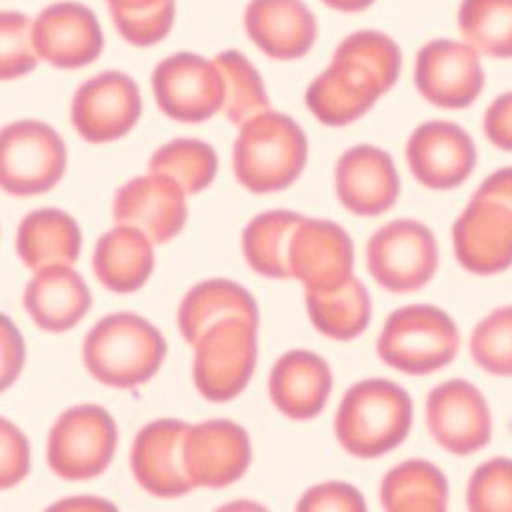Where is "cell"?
<instances>
[{"label":"cell","instance_id":"26","mask_svg":"<svg viewBox=\"0 0 512 512\" xmlns=\"http://www.w3.org/2000/svg\"><path fill=\"white\" fill-rule=\"evenodd\" d=\"M226 318H241L259 326L256 300L235 281L209 280L198 283L183 298L178 326L183 339L195 346L211 326Z\"/></svg>","mask_w":512,"mask_h":512},{"label":"cell","instance_id":"19","mask_svg":"<svg viewBox=\"0 0 512 512\" xmlns=\"http://www.w3.org/2000/svg\"><path fill=\"white\" fill-rule=\"evenodd\" d=\"M37 56L58 69H80L97 60L104 36L95 13L78 2H58L34 21Z\"/></svg>","mask_w":512,"mask_h":512},{"label":"cell","instance_id":"42","mask_svg":"<svg viewBox=\"0 0 512 512\" xmlns=\"http://www.w3.org/2000/svg\"><path fill=\"white\" fill-rule=\"evenodd\" d=\"M476 195L498 200L501 204L512 208V167L490 174L487 180L479 185Z\"/></svg>","mask_w":512,"mask_h":512},{"label":"cell","instance_id":"14","mask_svg":"<svg viewBox=\"0 0 512 512\" xmlns=\"http://www.w3.org/2000/svg\"><path fill=\"white\" fill-rule=\"evenodd\" d=\"M453 250L461 267L494 276L512 267V208L474 195L453 224Z\"/></svg>","mask_w":512,"mask_h":512},{"label":"cell","instance_id":"9","mask_svg":"<svg viewBox=\"0 0 512 512\" xmlns=\"http://www.w3.org/2000/svg\"><path fill=\"white\" fill-rule=\"evenodd\" d=\"M117 442V424L100 405L67 409L50 431V468L67 481L93 479L110 466Z\"/></svg>","mask_w":512,"mask_h":512},{"label":"cell","instance_id":"3","mask_svg":"<svg viewBox=\"0 0 512 512\" xmlns=\"http://www.w3.org/2000/svg\"><path fill=\"white\" fill-rule=\"evenodd\" d=\"M167 342L147 318L113 313L84 342V363L93 378L115 389H134L158 374Z\"/></svg>","mask_w":512,"mask_h":512},{"label":"cell","instance_id":"20","mask_svg":"<svg viewBox=\"0 0 512 512\" xmlns=\"http://www.w3.org/2000/svg\"><path fill=\"white\" fill-rule=\"evenodd\" d=\"M113 217L119 224L147 233L154 244L169 243L187 222L185 193L171 178L150 172L117 191Z\"/></svg>","mask_w":512,"mask_h":512},{"label":"cell","instance_id":"27","mask_svg":"<svg viewBox=\"0 0 512 512\" xmlns=\"http://www.w3.org/2000/svg\"><path fill=\"white\" fill-rule=\"evenodd\" d=\"M82 248L76 220L61 209H37L26 215L17 232V254L34 272L52 265H71Z\"/></svg>","mask_w":512,"mask_h":512},{"label":"cell","instance_id":"40","mask_svg":"<svg viewBox=\"0 0 512 512\" xmlns=\"http://www.w3.org/2000/svg\"><path fill=\"white\" fill-rule=\"evenodd\" d=\"M485 135L503 152H512V91L496 98L485 113Z\"/></svg>","mask_w":512,"mask_h":512},{"label":"cell","instance_id":"37","mask_svg":"<svg viewBox=\"0 0 512 512\" xmlns=\"http://www.w3.org/2000/svg\"><path fill=\"white\" fill-rule=\"evenodd\" d=\"M0 41H2L0 71L4 80L21 78L36 69L39 56L34 45V25L23 13H2Z\"/></svg>","mask_w":512,"mask_h":512},{"label":"cell","instance_id":"21","mask_svg":"<svg viewBox=\"0 0 512 512\" xmlns=\"http://www.w3.org/2000/svg\"><path fill=\"white\" fill-rule=\"evenodd\" d=\"M342 206L359 217H378L400 196V178L391 156L378 147L359 145L342 154L335 169Z\"/></svg>","mask_w":512,"mask_h":512},{"label":"cell","instance_id":"10","mask_svg":"<svg viewBox=\"0 0 512 512\" xmlns=\"http://www.w3.org/2000/svg\"><path fill=\"white\" fill-rule=\"evenodd\" d=\"M159 110L178 122H204L224 108V80L215 60L180 52L152 74Z\"/></svg>","mask_w":512,"mask_h":512},{"label":"cell","instance_id":"31","mask_svg":"<svg viewBox=\"0 0 512 512\" xmlns=\"http://www.w3.org/2000/svg\"><path fill=\"white\" fill-rule=\"evenodd\" d=\"M459 30L468 45L490 58H512V0H463Z\"/></svg>","mask_w":512,"mask_h":512},{"label":"cell","instance_id":"43","mask_svg":"<svg viewBox=\"0 0 512 512\" xmlns=\"http://www.w3.org/2000/svg\"><path fill=\"white\" fill-rule=\"evenodd\" d=\"M333 10L344 13L363 12L368 6H372L376 0H324Z\"/></svg>","mask_w":512,"mask_h":512},{"label":"cell","instance_id":"25","mask_svg":"<svg viewBox=\"0 0 512 512\" xmlns=\"http://www.w3.org/2000/svg\"><path fill=\"white\" fill-rule=\"evenodd\" d=\"M147 233L119 224L95 248L93 269L98 281L113 293L139 291L154 270V250Z\"/></svg>","mask_w":512,"mask_h":512},{"label":"cell","instance_id":"2","mask_svg":"<svg viewBox=\"0 0 512 512\" xmlns=\"http://www.w3.org/2000/svg\"><path fill=\"white\" fill-rule=\"evenodd\" d=\"M413 426V402L389 379H366L342 398L335 435L346 452L359 459H378L396 450Z\"/></svg>","mask_w":512,"mask_h":512},{"label":"cell","instance_id":"39","mask_svg":"<svg viewBox=\"0 0 512 512\" xmlns=\"http://www.w3.org/2000/svg\"><path fill=\"white\" fill-rule=\"evenodd\" d=\"M2 466H0V487H15L30 472V444L19 427L2 420Z\"/></svg>","mask_w":512,"mask_h":512},{"label":"cell","instance_id":"11","mask_svg":"<svg viewBox=\"0 0 512 512\" xmlns=\"http://www.w3.org/2000/svg\"><path fill=\"white\" fill-rule=\"evenodd\" d=\"M415 84L429 104L442 110H464L485 87L479 52L452 39L429 41L416 54Z\"/></svg>","mask_w":512,"mask_h":512},{"label":"cell","instance_id":"5","mask_svg":"<svg viewBox=\"0 0 512 512\" xmlns=\"http://www.w3.org/2000/svg\"><path fill=\"white\" fill-rule=\"evenodd\" d=\"M461 350V331L444 309L407 305L387 318L378 339L385 365L409 376H427L453 363Z\"/></svg>","mask_w":512,"mask_h":512},{"label":"cell","instance_id":"22","mask_svg":"<svg viewBox=\"0 0 512 512\" xmlns=\"http://www.w3.org/2000/svg\"><path fill=\"white\" fill-rule=\"evenodd\" d=\"M244 26L257 49L272 60L304 58L317 39V21L302 0H252Z\"/></svg>","mask_w":512,"mask_h":512},{"label":"cell","instance_id":"36","mask_svg":"<svg viewBox=\"0 0 512 512\" xmlns=\"http://www.w3.org/2000/svg\"><path fill=\"white\" fill-rule=\"evenodd\" d=\"M466 507L474 512H512V459L479 464L468 481Z\"/></svg>","mask_w":512,"mask_h":512},{"label":"cell","instance_id":"23","mask_svg":"<svg viewBox=\"0 0 512 512\" xmlns=\"http://www.w3.org/2000/svg\"><path fill=\"white\" fill-rule=\"evenodd\" d=\"M331 370L320 355L294 350L281 355L270 372V400L293 420H309L322 413L330 398Z\"/></svg>","mask_w":512,"mask_h":512},{"label":"cell","instance_id":"15","mask_svg":"<svg viewBox=\"0 0 512 512\" xmlns=\"http://www.w3.org/2000/svg\"><path fill=\"white\" fill-rule=\"evenodd\" d=\"M405 158L416 182L433 191H452L476 169L477 150L461 126L429 121L420 124L409 137Z\"/></svg>","mask_w":512,"mask_h":512},{"label":"cell","instance_id":"38","mask_svg":"<svg viewBox=\"0 0 512 512\" xmlns=\"http://www.w3.org/2000/svg\"><path fill=\"white\" fill-rule=\"evenodd\" d=\"M298 511H366L365 500L357 488L348 483L330 481L307 490L298 501Z\"/></svg>","mask_w":512,"mask_h":512},{"label":"cell","instance_id":"12","mask_svg":"<svg viewBox=\"0 0 512 512\" xmlns=\"http://www.w3.org/2000/svg\"><path fill=\"white\" fill-rule=\"evenodd\" d=\"M427 429L442 450L466 457L483 450L492 439V415L487 400L463 379L440 383L429 392Z\"/></svg>","mask_w":512,"mask_h":512},{"label":"cell","instance_id":"4","mask_svg":"<svg viewBox=\"0 0 512 512\" xmlns=\"http://www.w3.org/2000/svg\"><path fill=\"white\" fill-rule=\"evenodd\" d=\"M307 154L304 130L291 117L267 111L241 126L233 147V171L250 193H276L298 180Z\"/></svg>","mask_w":512,"mask_h":512},{"label":"cell","instance_id":"1","mask_svg":"<svg viewBox=\"0 0 512 512\" xmlns=\"http://www.w3.org/2000/svg\"><path fill=\"white\" fill-rule=\"evenodd\" d=\"M402 71V52L391 37L361 30L335 50L330 67L305 93V104L326 126H346L361 119L391 91Z\"/></svg>","mask_w":512,"mask_h":512},{"label":"cell","instance_id":"28","mask_svg":"<svg viewBox=\"0 0 512 512\" xmlns=\"http://www.w3.org/2000/svg\"><path fill=\"white\" fill-rule=\"evenodd\" d=\"M450 485L439 466L413 459L398 464L381 483V505L389 512H442Z\"/></svg>","mask_w":512,"mask_h":512},{"label":"cell","instance_id":"13","mask_svg":"<svg viewBox=\"0 0 512 512\" xmlns=\"http://www.w3.org/2000/svg\"><path fill=\"white\" fill-rule=\"evenodd\" d=\"M143 110L139 87L128 74L108 71L76 91L71 121L87 143L100 145L132 132Z\"/></svg>","mask_w":512,"mask_h":512},{"label":"cell","instance_id":"35","mask_svg":"<svg viewBox=\"0 0 512 512\" xmlns=\"http://www.w3.org/2000/svg\"><path fill=\"white\" fill-rule=\"evenodd\" d=\"M470 355L490 376H512V305L483 318L470 339Z\"/></svg>","mask_w":512,"mask_h":512},{"label":"cell","instance_id":"34","mask_svg":"<svg viewBox=\"0 0 512 512\" xmlns=\"http://www.w3.org/2000/svg\"><path fill=\"white\" fill-rule=\"evenodd\" d=\"M108 4L117 30L135 47L156 45L174 25V0H108Z\"/></svg>","mask_w":512,"mask_h":512},{"label":"cell","instance_id":"18","mask_svg":"<svg viewBox=\"0 0 512 512\" xmlns=\"http://www.w3.org/2000/svg\"><path fill=\"white\" fill-rule=\"evenodd\" d=\"M185 468L196 487H230L252 461L248 433L232 420H208L191 426L185 439Z\"/></svg>","mask_w":512,"mask_h":512},{"label":"cell","instance_id":"16","mask_svg":"<svg viewBox=\"0 0 512 512\" xmlns=\"http://www.w3.org/2000/svg\"><path fill=\"white\" fill-rule=\"evenodd\" d=\"M289 267L305 291L339 289L354 276V244L339 224L304 219L291 241Z\"/></svg>","mask_w":512,"mask_h":512},{"label":"cell","instance_id":"33","mask_svg":"<svg viewBox=\"0 0 512 512\" xmlns=\"http://www.w3.org/2000/svg\"><path fill=\"white\" fill-rule=\"evenodd\" d=\"M224 80V113L228 121L243 126L257 115L270 111L265 84L256 67L237 50H226L215 58Z\"/></svg>","mask_w":512,"mask_h":512},{"label":"cell","instance_id":"8","mask_svg":"<svg viewBox=\"0 0 512 512\" xmlns=\"http://www.w3.org/2000/svg\"><path fill=\"white\" fill-rule=\"evenodd\" d=\"M193 378L209 402H230L252 378L257 363V326L226 318L196 342Z\"/></svg>","mask_w":512,"mask_h":512},{"label":"cell","instance_id":"29","mask_svg":"<svg viewBox=\"0 0 512 512\" xmlns=\"http://www.w3.org/2000/svg\"><path fill=\"white\" fill-rule=\"evenodd\" d=\"M305 304L313 326L335 341L359 337L372 318L370 294L354 276L333 291H305Z\"/></svg>","mask_w":512,"mask_h":512},{"label":"cell","instance_id":"41","mask_svg":"<svg viewBox=\"0 0 512 512\" xmlns=\"http://www.w3.org/2000/svg\"><path fill=\"white\" fill-rule=\"evenodd\" d=\"M2 357V389H8L25 363V344L8 317H2Z\"/></svg>","mask_w":512,"mask_h":512},{"label":"cell","instance_id":"17","mask_svg":"<svg viewBox=\"0 0 512 512\" xmlns=\"http://www.w3.org/2000/svg\"><path fill=\"white\" fill-rule=\"evenodd\" d=\"M191 426L163 418L139 431L132 448V472L141 487L158 498H180L195 490L185 468V439Z\"/></svg>","mask_w":512,"mask_h":512},{"label":"cell","instance_id":"24","mask_svg":"<svg viewBox=\"0 0 512 512\" xmlns=\"http://www.w3.org/2000/svg\"><path fill=\"white\" fill-rule=\"evenodd\" d=\"M91 291L69 265L39 270L26 285L25 307L41 330L63 333L74 328L91 309Z\"/></svg>","mask_w":512,"mask_h":512},{"label":"cell","instance_id":"7","mask_svg":"<svg viewBox=\"0 0 512 512\" xmlns=\"http://www.w3.org/2000/svg\"><path fill=\"white\" fill-rule=\"evenodd\" d=\"M67 169V147L41 121H19L2 130L0 178L12 196H36L54 189Z\"/></svg>","mask_w":512,"mask_h":512},{"label":"cell","instance_id":"6","mask_svg":"<svg viewBox=\"0 0 512 512\" xmlns=\"http://www.w3.org/2000/svg\"><path fill=\"white\" fill-rule=\"evenodd\" d=\"M366 265L385 291L416 293L439 269L437 239L422 222L394 220L368 241Z\"/></svg>","mask_w":512,"mask_h":512},{"label":"cell","instance_id":"32","mask_svg":"<svg viewBox=\"0 0 512 512\" xmlns=\"http://www.w3.org/2000/svg\"><path fill=\"white\" fill-rule=\"evenodd\" d=\"M219 159L208 143L198 139H176L159 148L150 159V172L178 183L185 195L204 191L215 180Z\"/></svg>","mask_w":512,"mask_h":512},{"label":"cell","instance_id":"30","mask_svg":"<svg viewBox=\"0 0 512 512\" xmlns=\"http://www.w3.org/2000/svg\"><path fill=\"white\" fill-rule=\"evenodd\" d=\"M305 217L276 209L257 215L243 233V252L257 274L272 280L293 278L289 267V248L294 232Z\"/></svg>","mask_w":512,"mask_h":512}]
</instances>
